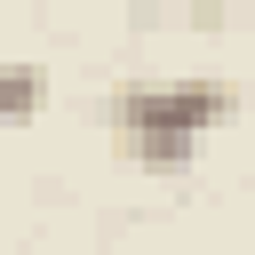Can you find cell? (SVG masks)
<instances>
[{"mask_svg": "<svg viewBox=\"0 0 255 255\" xmlns=\"http://www.w3.org/2000/svg\"><path fill=\"white\" fill-rule=\"evenodd\" d=\"M32 112H40V72H32V64H16V72H8V120L24 128Z\"/></svg>", "mask_w": 255, "mask_h": 255, "instance_id": "cell-2", "label": "cell"}, {"mask_svg": "<svg viewBox=\"0 0 255 255\" xmlns=\"http://www.w3.org/2000/svg\"><path fill=\"white\" fill-rule=\"evenodd\" d=\"M231 88L223 80H128L104 96V128H112V151L135 159L143 175H183L207 135L231 120Z\"/></svg>", "mask_w": 255, "mask_h": 255, "instance_id": "cell-1", "label": "cell"}, {"mask_svg": "<svg viewBox=\"0 0 255 255\" xmlns=\"http://www.w3.org/2000/svg\"><path fill=\"white\" fill-rule=\"evenodd\" d=\"M167 8H183V16H191V24H215V16H231V8H239V0H167Z\"/></svg>", "mask_w": 255, "mask_h": 255, "instance_id": "cell-3", "label": "cell"}]
</instances>
